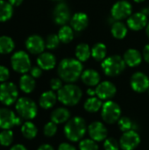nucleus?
<instances>
[{"instance_id": "obj_1", "label": "nucleus", "mask_w": 149, "mask_h": 150, "mask_svg": "<svg viewBox=\"0 0 149 150\" xmlns=\"http://www.w3.org/2000/svg\"><path fill=\"white\" fill-rule=\"evenodd\" d=\"M83 73V65L76 59H64L58 66V74L61 80L67 83L76 82Z\"/></svg>"}, {"instance_id": "obj_2", "label": "nucleus", "mask_w": 149, "mask_h": 150, "mask_svg": "<svg viewBox=\"0 0 149 150\" xmlns=\"http://www.w3.org/2000/svg\"><path fill=\"white\" fill-rule=\"evenodd\" d=\"M86 122L81 117H74L68 120L64 127V134L71 142L80 141L86 133Z\"/></svg>"}, {"instance_id": "obj_3", "label": "nucleus", "mask_w": 149, "mask_h": 150, "mask_svg": "<svg viewBox=\"0 0 149 150\" xmlns=\"http://www.w3.org/2000/svg\"><path fill=\"white\" fill-rule=\"evenodd\" d=\"M83 96L82 90L75 84H67L62 86L57 94L58 100L68 106H73L79 103Z\"/></svg>"}, {"instance_id": "obj_4", "label": "nucleus", "mask_w": 149, "mask_h": 150, "mask_svg": "<svg viewBox=\"0 0 149 150\" xmlns=\"http://www.w3.org/2000/svg\"><path fill=\"white\" fill-rule=\"evenodd\" d=\"M126 65L124 58L119 55H112L103 61L102 69L106 76H117L125 70Z\"/></svg>"}, {"instance_id": "obj_5", "label": "nucleus", "mask_w": 149, "mask_h": 150, "mask_svg": "<svg viewBox=\"0 0 149 150\" xmlns=\"http://www.w3.org/2000/svg\"><path fill=\"white\" fill-rule=\"evenodd\" d=\"M16 111L21 119L27 120H32L38 113L37 105L29 98H20L16 102Z\"/></svg>"}, {"instance_id": "obj_6", "label": "nucleus", "mask_w": 149, "mask_h": 150, "mask_svg": "<svg viewBox=\"0 0 149 150\" xmlns=\"http://www.w3.org/2000/svg\"><path fill=\"white\" fill-rule=\"evenodd\" d=\"M101 115L105 123L107 124L116 123L119 121L121 116L120 106L117 103L112 100H108L105 104H103Z\"/></svg>"}, {"instance_id": "obj_7", "label": "nucleus", "mask_w": 149, "mask_h": 150, "mask_svg": "<svg viewBox=\"0 0 149 150\" xmlns=\"http://www.w3.org/2000/svg\"><path fill=\"white\" fill-rule=\"evenodd\" d=\"M11 64L12 69L20 74H25L31 69V60L25 51L14 53L11 58Z\"/></svg>"}, {"instance_id": "obj_8", "label": "nucleus", "mask_w": 149, "mask_h": 150, "mask_svg": "<svg viewBox=\"0 0 149 150\" xmlns=\"http://www.w3.org/2000/svg\"><path fill=\"white\" fill-rule=\"evenodd\" d=\"M18 91L17 86L11 82H4L0 85V102L4 105H11L17 102Z\"/></svg>"}, {"instance_id": "obj_9", "label": "nucleus", "mask_w": 149, "mask_h": 150, "mask_svg": "<svg viewBox=\"0 0 149 150\" xmlns=\"http://www.w3.org/2000/svg\"><path fill=\"white\" fill-rule=\"evenodd\" d=\"M22 123L21 118L16 116V114L8 108H0V128L11 129L15 126H19Z\"/></svg>"}, {"instance_id": "obj_10", "label": "nucleus", "mask_w": 149, "mask_h": 150, "mask_svg": "<svg viewBox=\"0 0 149 150\" xmlns=\"http://www.w3.org/2000/svg\"><path fill=\"white\" fill-rule=\"evenodd\" d=\"M141 142V137L135 130L125 132L120 138L119 146L123 150H133Z\"/></svg>"}, {"instance_id": "obj_11", "label": "nucleus", "mask_w": 149, "mask_h": 150, "mask_svg": "<svg viewBox=\"0 0 149 150\" xmlns=\"http://www.w3.org/2000/svg\"><path fill=\"white\" fill-rule=\"evenodd\" d=\"M132 14V5L126 0H120L115 3L112 8V16L116 20H122L129 18Z\"/></svg>"}, {"instance_id": "obj_12", "label": "nucleus", "mask_w": 149, "mask_h": 150, "mask_svg": "<svg viewBox=\"0 0 149 150\" xmlns=\"http://www.w3.org/2000/svg\"><path fill=\"white\" fill-rule=\"evenodd\" d=\"M116 92V86L109 81H104L102 83H99L96 88V95L101 100L111 99L115 96Z\"/></svg>"}, {"instance_id": "obj_13", "label": "nucleus", "mask_w": 149, "mask_h": 150, "mask_svg": "<svg viewBox=\"0 0 149 150\" xmlns=\"http://www.w3.org/2000/svg\"><path fill=\"white\" fill-rule=\"evenodd\" d=\"M131 87L136 92H145L149 89L148 76L142 72H136L131 77Z\"/></svg>"}, {"instance_id": "obj_14", "label": "nucleus", "mask_w": 149, "mask_h": 150, "mask_svg": "<svg viewBox=\"0 0 149 150\" xmlns=\"http://www.w3.org/2000/svg\"><path fill=\"white\" fill-rule=\"evenodd\" d=\"M25 47L31 54H40L46 47V43L40 35L33 34L26 39Z\"/></svg>"}, {"instance_id": "obj_15", "label": "nucleus", "mask_w": 149, "mask_h": 150, "mask_svg": "<svg viewBox=\"0 0 149 150\" xmlns=\"http://www.w3.org/2000/svg\"><path fill=\"white\" fill-rule=\"evenodd\" d=\"M88 132H89L90 137L95 142L105 141L108 134L105 126L99 121H95L91 123L88 127Z\"/></svg>"}, {"instance_id": "obj_16", "label": "nucleus", "mask_w": 149, "mask_h": 150, "mask_svg": "<svg viewBox=\"0 0 149 150\" xmlns=\"http://www.w3.org/2000/svg\"><path fill=\"white\" fill-rule=\"evenodd\" d=\"M70 19V11L65 3L58 4L54 10V20L57 25H65Z\"/></svg>"}, {"instance_id": "obj_17", "label": "nucleus", "mask_w": 149, "mask_h": 150, "mask_svg": "<svg viewBox=\"0 0 149 150\" xmlns=\"http://www.w3.org/2000/svg\"><path fill=\"white\" fill-rule=\"evenodd\" d=\"M147 24H148V18L146 13H144L143 11L131 14V16L127 19L128 27L133 31L141 30L147 25Z\"/></svg>"}, {"instance_id": "obj_18", "label": "nucleus", "mask_w": 149, "mask_h": 150, "mask_svg": "<svg viewBox=\"0 0 149 150\" xmlns=\"http://www.w3.org/2000/svg\"><path fill=\"white\" fill-rule=\"evenodd\" d=\"M37 63H38V66L41 68L42 69L50 70L55 67L56 59L54 55L51 53H48V52L41 53L37 58Z\"/></svg>"}, {"instance_id": "obj_19", "label": "nucleus", "mask_w": 149, "mask_h": 150, "mask_svg": "<svg viewBox=\"0 0 149 150\" xmlns=\"http://www.w3.org/2000/svg\"><path fill=\"white\" fill-rule=\"evenodd\" d=\"M70 22H71V26L75 31L81 32L88 26L89 18L87 14L83 12H77L73 15Z\"/></svg>"}, {"instance_id": "obj_20", "label": "nucleus", "mask_w": 149, "mask_h": 150, "mask_svg": "<svg viewBox=\"0 0 149 150\" xmlns=\"http://www.w3.org/2000/svg\"><path fill=\"white\" fill-rule=\"evenodd\" d=\"M124 61L126 65L130 67H136L141 63L142 56L141 54L134 48L128 49L124 54Z\"/></svg>"}, {"instance_id": "obj_21", "label": "nucleus", "mask_w": 149, "mask_h": 150, "mask_svg": "<svg viewBox=\"0 0 149 150\" xmlns=\"http://www.w3.org/2000/svg\"><path fill=\"white\" fill-rule=\"evenodd\" d=\"M82 81L88 86H97L100 81V75L95 69H86L82 73Z\"/></svg>"}, {"instance_id": "obj_22", "label": "nucleus", "mask_w": 149, "mask_h": 150, "mask_svg": "<svg viewBox=\"0 0 149 150\" xmlns=\"http://www.w3.org/2000/svg\"><path fill=\"white\" fill-rule=\"evenodd\" d=\"M57 96L53 91H47L41 94L40 98V105L43 109H50L52 108L56 101H57Z\"/></svg>"}, {"instance_id": "obj_23", "label": "nucleus", "mask_w": 149, "mask_h": 150, "mask_svg": "<svg viewBox=\"0 0 149 150\" xmlns=\"http://www.w3.org/2000/svg\"><path fill=\"white\" fill-rule=\"evenodd\" d=\"M70 118V112L68 109L64 107H60L55 109L51 113V120L55 124H62L67 122Z\"/></svg>"}, {"instance_id": "obj_24", "label": "nucleus", "mask_w": 149, "mask_h": 150, "mask_svg": "<svg viewBox=\"0 0 149 150\" xmlns=\"http://www.w3.org/2000/svg\"><path fill=\"white\" fill-rule=\"evenodd\" d=\"M35 80L30 75L24 74L19 79V88L25 93H31L35 89Z\"/></svg>"}, {"instance_id": "obj_25", "label": "nucleus", "mask_w": 149, "mask_h": 150, "mask_svg": "<svg viewBox=\"0 0 149 150\" xmlns=\"http://www.w3.org/2000/svg\"><path fill=\"white\" fill-rule=\"evenodd\" d=\"M13 14V6L4 0H0V22L9 20Z\"/></svg>"}, {"instance_id": "obj_26", "label": "nucleus", "mask_w": 149, "mask_h": 150, "mask_svg": "<svg viewBox=\"0 0 149 150\" xmlns=\"http://www.w3.org/2000/svg\"><path fill=\"white\" fill-rule=\"evenodd\" d=\"M15 47V43L13 40L6 35L0 36V54H7L13 51Z\"/></svg>"}, {"instance_id": "obj_27", "label": "nucleus", "mask_w": 149, "mask_h": 150, "mask_svg": "<svg viewBox=\"0 0 149 150\" xmlns=\"http://www.w3.org/2000/svg\"><path fill=\"white\" fill-rule=\"evenodd\" d=\"M91 55V49L88 44L81 43L76 47V56L80 62L87 61Z\"/></svg>"}, {"instance_id": "obj_28", "label": "nucleus", "mask_w": 149, "mask_h": 150, "mask_svg": "<svg viewBox=\"0 0 149 150\" xmlns=\"http://www.w3.org/2000/svg\"><path fill=\"white\" fill-rule=\"evenodd\" d=\"M21 133L25 139L32 140L36 137L38 134V129L32 122L26 121L21 127Z\"/></svg>"}, {"instance_id": "obj_29", "label": "nucleus", "mask_w": 149, "mask_h": 150, "mask_svg": "<svg viewBox=\"0 0 149 150\" xmlns=\"http://www.w3.org/2000/svg\"><path fill=\"white\" fill-rule=\"evenodd\" d=\"M106 54L107 48L106 46L103 43H97L91 49V55L97 62L104 61L106 58Z\"/></svg>"}, {"instance_id": "obj_30", "label": "nucleus", "mask_w": 149, "mask_h": 150, "mask_svg": "<svg viewBox=\"0 0 149 150\" xmlns=\"http://www.w3.org/2000/svg\"><path fill=\"white\" fill-rule=\"evenodd\" d=\"M103 106L102 101L99 98L90 97L84 103V109L89 112H97Z\"/></svg>"}, {"instance_id": "obj_31", "label": "nucleus", "mask_w": 149, "mask_h": 150, "mask_svg": "<svg viewBox=\"0 0 149 150\" xmlns=\"http://www.w3.org/2000/svg\"><path fill=\"white\" fill-rule=\"evenodd\" d=\"M112 34L116 39H123L127 34V27L121 21L115 22L112 26Z\"/></svg>"}, {"instance_id": "obj_32", "label": "nucleus", "mask_w": 149, "mask_h": 150, "mask_svg": "<svg viewBox=\"0 0 149 150\" xmlns=\"http://www.w3.org/2000/svg\"><path fill=\"white\" fill-rule=\"evenodd\" d=\"M59 39L63 43H68L74 39V31L68 25H63L58 33Z\"/></svg>"}, {"instance_id": "obj_33", "label": "nucleus", "mask_w": 149, "mask_h": 150, "mask_svg": "<svg viewBox=\"0 0 149 150\" xmlns=\"http://www.w3.org/2000/svg\"><path fill=\"white\" fill-rule=\"evenodd\" d=\"M119 123V129L122 132H127V131H131V130H135V124L133 122V120L130 118L127 117H122L118 121Z\"/></svg>"}, {"instance_id": "obj_34", "label": "nucleus", "mask_w": 149, "mask_h": 150, "mask_svg": "<svg viewBox=\"0 0 149 150\" xmlns=\"http://www.w3.org/2000/svg\"><path fill=\"white\" fill-rule=\"evenodd\" d=\"M13 141V133L10 129H4L0 132V145L8 147Z\"/></svg>"}, {"instance_id": "obj_35", "label": "nucleus", "mask_w": 149, "mask_h": 150, "mask_svg": "<svg viewBox=\"0 0 149 150\" xmlns=\"http://www.w3.org/2000/svg\"><path fill=\"white\" fill-rule=\"evenodd\" d=\"M60 41H61V40H60V39H59L58 34H54V33H52V34H49V35L47 37L45 43H46L47 48H48V49H54V48H56V47L59 46Z\"/></svg>"}, {"instance_id": "obj_36", "label": "nucleus", "mask_w": 149, "mask_h": 150, "mask_svg": "<svg viewBox=\"0 0 149 150\" xmlns=\"http://www.w3.org/2000/svg\"><path fill=\"white\" fill-rule=\"evenodd\" d=\"M80 150H98V145L97 142L93 141L92 139H85L83 140L79 144Z\"/></svg>"}, {"instance_id": "obj_37", "label": "nucleus", "mask_w": 149, "mask_h": 150, "mask_svg": "<svg viewBox=\"0 0 149 150\" xmlns=\"http://www.w3.org/2000/svg\"><path fill=\"white\" fill-rule=\"evenodd\" d=\"M43 132H44V134L47 137H53L56 134V132H57V124H55L52 120L47 122L44 126Z\"/></svg>"}, {"instance_id": "obj_38", "label": "nucleus", "mask_w": 149, "mask_h": 150, "mask_svg": "<svg viewBox=\"0 0 149 150\" xmlns=\"http://www.w3.org/2000/svg\"><path fill=\"white\" fill-rule=\"evenodd\" d=\"M104 149L105 150H119V143L114 138H107L105 140Z\"/></svg>"}, {"instance_id": "obj_39", "label": "nucleus", "mask_w": 149, "mask_h": 150, "mask_svg": "<svg viewBox=\"0 0 149 150\" xmlns=\"http://www.w3.org/2000/svg\"><path fill=\"white\" fill-rule=\"evenodd\" d=\"M10 77V71L9 69L3 66L0 65V83H4L6 82Z\"/></svg>"}, {"instance_id": "obj_40", "label": "nucleus", "mask_w": 149, "mask_h": 150, "mask_svg": "<svg viewBox=\"0 0 149 150\" xmlns=\"http://www.w3.org/2000/svg\"><path fill=\"white\" fill-rule=\"evenodd\" d=\"M50 86L53 91H59L62 87V82L60 78H53L50 81Z\"/></svg>"}, {"instance_id": "obj_41", "label": "nucleus", "mask_w": 149, "mask_h": 150, "mask_svg": "<svg viewBox=\"0 0 149 150\" xmlns=\"http://www.w3.org/2000/svg\"><path fill=\"white\" fill-rule=\"evenodd\" d=\"M30 73H31V76L33 78H39L41 76V74H42V69L40 68L39 66L32 67L30 69Z\"/></svg>"}, {"instance_id": "obj_42", "label": "nucleus", "mask_w": 149, "mask_h": 150, "mask_svg": "<svg viewBox=\"0 0 149 150\" xmlns=\"http://www.w3.org/2000/svg\"><path fill=\"white\" fill-rule=\"evenodd\" d=\"M58 150H76V149L69 144V143H67V142H63L61 144H60L59 148H58Z\"/></svg>"}, {"instance_id": "obj_43", "label": "nucleus", "mask_w": 149, "mask_h": 150, "mask_svg": "<svg viewBox=\"0 0 149 150\" xmlns=\"http://www.w3.org/2000/svg\"><path fill=\"white\" fill-rule=\"evenodd\" d=\"M143 57L146 60V62L149 63V44L146 45L143 49Z\"/></svg>"}, {"instance_id": "obj_44", "label": "nucleus", "mask_w": 149, "mask_h": 150, "mask_svg": "<svg viewBox=\"0 0 149 150\" xmlns=\"http://www.w3.org/2000/svg\"><path fill=\"white\" fill-rule=\"evenodd\" d=\"M11 150H27V149L22 144H15L11 147Z\"/></svg>"}, {"instance_id": "obj_45", "label": "nucleus", "mask_w": 149, "mask_h": 150, "mask_svg": "<svg viewBox=\"0 0 149 150\" xmlns=\"http://www.w3.org/2000/svg\"><path fill=\"white\" fill-rule=\"evenodd\" d=\"M37 150H54V148L49 145V144H42L41 146L39 147V149Z\"/></svg>"}, {"instance_id": "obj_46", "label": "nucleus", "mask_w": 149, "mask_h": 150, "mask_svg": "<svg viewBox=\"0 0 149 150\" xmlns=\"http://www.w3.org/2000/svg\"><path fill=\"white\" fill-rule=\"evenodd\" d=\"M8 2L12 5V6H18L22 4L23 0H8Z\"/></svg>"}, {"instance_id": "obj_47", "label": "nucleus", "mask_w": 149, "mask_h": 150, "mask_svg": "<svg viewBox=\"0 0 149 150\" xmlns=\"http://www.w3.org/2000/svg\"><path fill=\"white\" fill-rule=\"evenodd\" d=\"M87 93L89 96L90 97H94V95H96V90H92V89H89L87 91Z\"/></svg>"}, {"instance_id": "obj_48", "label": "nucleus", "mask_w": 149, "mask_h": 150, "mask_svg": "<svg viewBox=\"0 0 149 150\" xmlns=\"http://www.w3.org/2000/svg\"><path fill=\"white\" fill-rule=\"evenodd\" d=\"M147 34H148V37L149 38V23L148 25H147Z\"/></svg>"}, {"instance_id": "obj_49", "label": "nucleus", "mask_w": 149, "mask_h": 150, "mask_svg": "<svg viewBox=\"0 0 149 150\" xmlns=\"http://www.w3.org/2000/svg\"><path fill=\"white\" fill-rule=\"evenodd\" d=\"M134 2H136V3H141V2H143L144 0H133Z\"/></svg>"}, {"instance_id": "obj_50", "label": "nucleus", "mask_w": 149, "mask_h": 150, "mask_svg": "<svg viewBox=\"0 0 149 150\" xmlns=\"http://www.w3.org/2000/svg\"><path fill=\"white\" fill-rule=\"evenodd\" d=\"M148 12L149 13V7H148Z\"/></svg>"}, {"instance_id": "obj_51", "label": "nucleus", "mask_w": 149, "mask_h": 150, "mask_svg": "<svg viewBox=\"0 0 149 150\" xmlns=\"http://www.w3.org/2000/svg\"><path fill=\"white\" fill-rule=\"evenodd\" d=\"M54 1H61V0H54Z\"/></svg>"}, {"instance_id": "obj_52", "label": "nucleus", "mask_w": 149, "mask_h": 150, "mask_svg": "<svg viewBox=\"0 0 149 150\" xmlns=\"http://www.w3.org/2000/svg\"><path fill=\"white\" fill-rule=\"evenodd\" d=\"M148 93H149V89H148Z\"/></svg>"}]
</instances>
